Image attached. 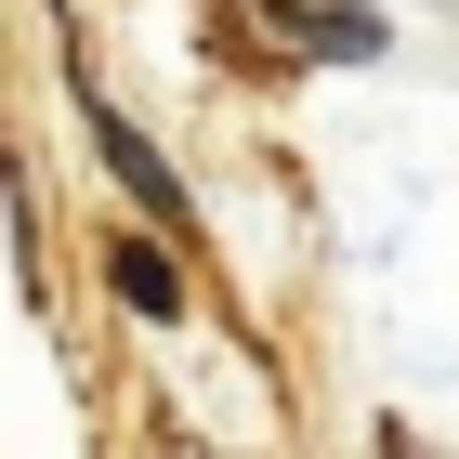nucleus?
Returning a JSON list of instances; mask_svg holds the SVG:
<instances>
[{"instance_id": "nucleus-2", "label": "nucleus", "mask_w": 459, "mask_h": 459, "mask_svg": "<svg viewBox=\"0 0 459 459\" xmlns=\"http://www.w3.org/2000/svg\"><path fill=\"white\" fill-rule=\"evenodd\" d=\"M263 13L302 27V53H354V66L381 53V13H368V0H263Z\"/></svg>"}, {"instance_id": "nucleus-3", "label": "nucleus", "mask_w": 459, "mask_h": 459, "mask_svg": "<svg viewBox=\"0 0 459 459\" xmlns=\"http://www.w3.org/2000/svg\"><path fill=\"white\" fill-rule=\"evenodd\" d=\"M106 289L132 302V316H184V276H171L158 237H118V249H106Z\"/></svg>"}, {"instance_id": "nucleus-1", "label": "nucleus", "mask_w": 459, "mask_h": 459, "mask_svg": "<svg viewBox=\"0 0 459 459\" xmlns=\"http://www.w3.org/2000/svg\"><path fill=\"white\" fill-rule=\"evenodd\" d=\"M92 144H106V171L132 184L144 211H158V223H171V237H184V184L158 171V144H144V132H132V118H118V106H92Z\"/></svg>"}]
</instances>
